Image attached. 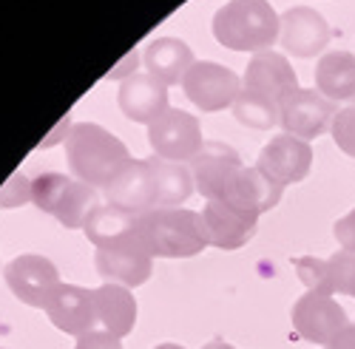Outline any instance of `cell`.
<instances>
[{"instance_id": "cell-13", "label": "cell", "mask_w": 355, "mask_h": 349, "mask_svg": "<svg viewBox=\"0 0 355 349\" xmlns=\"http://www.w3.org/2000/svg\"><path fill=\"white\" fill-rule=\"evenodd\" d=\"M108 205L125 208L131 213H148L157 208V177H154V159H131L120 177H116L105 190Z\"/></svg>"}, {"instance_id": "cell-25", "label": "cell", "mask_w": 355, "mask_h": 349, "mask_svg": "<svg viewBox=\"0 0 355 349\" xmlns=\"http://www.w3.org/2000/svg\"><path fill=\"white\" fill-rule=\"evenodd\" d=\"M330 265V284H333V296L344 293L355 298V253L338 250L336 256L327 258Z\"/></svg>"}, {"instance_id": "cell-32", "label": "cell", "mask_w": 355, "mask_h": 349, "mask_svg": "<svg viewBox=\"0 0 355 349\" xmlns=\"http://www.w3.org/2000/svg\"><path fill=\"white\" fill-rule=\"evenodd\" d=\"M202 349H236V346H230V343H225V341L216 338V341H211V343H205Z\"/></svg>"}, {"instance_id": "cell-23", "label": "cell", "mask_w": 355, "mask_h": 349, "mask_svg": "<svg viewBox=\"0 0 355 349\" xmlns=\"http://www.w3.org/2000/svg\"><path fill=\"white\" fill-rule=\"evenodd\" d=\"M154 177H157V208H176L193 193V173L180 162H168L154 156Z\"/></svg>"}, {"instance_id": "cell-5", "label": "cell", "mask_w": 355, "mask_h": 349, "mask_svg": "<svg viewBox=\"0 0 355 349\" xmlns=\"http://www.w3.org/2000/svg\"><path fill=\"white\" fill-rule=\"evenodd\" d=\"M148 142L157 151L159 159L168 162H182V159H193L202 148V128L196 123V116L180 108H168L162 116L148 125Z\"/></svg>"}, {"instance_id": "cell-4", "label": "cell", "mask_w": 355, "mask_h": 349, "mask_svg": "<svg viewBox=\"0 0 355 349\" xmlns=\"http://www.w3.org/2000/svg\"><path fill=\"white\" fill-rule=\"evenodd\" d=\"M32 202L43 211L51 213L69 230L85 227L97 205V188L85 185L80 179L63 177V173H43L32 182Z\"/></svg>"}, {"instance_id": "cell-30", "label": "cell", "mask_w": 355, "mask_h": 349, "mask_svg": "<svg viewBox=\"0 0 355 349\" xmlns=\"http://www.w3.org/2000/svg\"><path fill=\"white\" fill-rule=\"evenodd\" d=\"M327 349H355V324H347L330 343Z\"/></svg>"}, {"instance_id": "cell-17", "label": "cell", "mask_w": 355, "mask_h": 349, "mask_svg": "<svg viewBox=\"0 0 355 349\" xmlns=\"http://www.w3.org/2000/svg\"><path fill=\"white\" fill-rule=\"evenodd\" d=\"M245 165L239 159L233 148L222 142H208L205 148L191 159V173H193V182L199 188V193L214 202L222 196V190L230 185V179L239 173Z\"/></svg>"}, {"instance_id": "cell-28", "label": "cell", "mask_w": 355, "mask_h": 349, "mask_svg": "<svg viewBox=\"0 0 355 349\" xmlns=\"http://www.w3.org/2000/svg\"><path fill=\"white\" fill-rule=\"evenodd\" d=\"M74 349H123V343H120V338H114V335L97 330V332H88V335L77 338Z\"/></svg>"}, {"instance_id": "cell-6", "label": "cell", "mask_w": 355, "mask_h": 349, "mask_svg": "<svg viewBox=\"0 0 355 349\" xmlns=\"http://www.w3.org/2000/svg\"><path fill=\"white\" fill-rule=\"evenodd\" d=\"M3 276H6V284L15 293V298L28 307H37V310H46L51 296L57 293V287H60V273H57V267L49 258L35 256V253L12 258Z\"/></svg>"}, {"instance_id": "cell-18", "label": "cell", "mask_w": 355, "mask_h": 349, "mask_svg": "<svg viewBox=\"0 0 355 349\" xmlns=\"http://www.w3.org/2000/svg\"><path fill=\"white\" fill-rule=\"evenodd\" d=\"M120 108L128 120L151 125L168 111V85L151 74H134L120 85Z\"/></svg>"}, {"instance_id": "cell-2", "label": "cell", "mask_w": 355, "mask_h": 349, "mask_svg": "<svg viewBox=\"0 0 355 349\" xmlns=\"http://www.w3.org/2000/svg\"><path fill=\"white\" fill-rule=\"evenodd\" d=\"M66 145V156H69V168L74 170V177L92 188H108L120 170L131 162L128 148L116 139L114 134H108L100 125H74Z\"/></svg>"}, {"instance_id": "cell-12", "label": "cell", "mask_w": 355, "mask_h": 349, "mask_svg": "<svg viewBox=\"0 0 355 349\" xmlns=\"http://www.w3.org/2000/svg\"><path fill=\"white\" fill-rule=\"evenodd\" d=\"M295 89H299V77H295L290 60L284 54H273V51L256 54L242 77V91L270 100L276 105H282V100Z\"/></svg>"}, {"instance_id": "cell-1", "label": "cell", "mask_w": 355, "mask_h": 349, "mask_svg": "<svg viewBox=\"0 0 355 349\" xmlns=\"http://www.w3.org/2000/svg\"><path fill=\"white\" fill-rule=\"evenodd\" d=\"M134 236L148 253L159 258H188L208 247L202 213L180 208H154L139 213Z\"/></svg>"}, {"instance_id": "cell-9", "label": "cell", "mask_w": 355, "mask_h": 349, "mask_svg": "<svg viewBox=\"0 0 355 349\" xmlns=\"http://www.w3.org/2000/svg\"><path fill=\"white\" fill-rule=\"evenodd\" d=\"M256 168L279 188L302 182L313 168V148H310V142L293 136V134H276L261 148Z\"/></svg>"}, {"instance_id": "cell-33", "label": "cell", "mask_w": 355, "mask_h": 349, "mask_svg": "<svg viewBox=\"0 0 355 349\" xmlns=\"http://www.w3.org/2000/svg\"><path fill=\"white\" fill-rule=\"evenodd\" d=\"M154 349H185V346H180V343H159V346H154Z\"/></svg>"}, {"instance_id": "cell-14", "label": "cell", "mask_w": 355, "mask_h": 349, "mask_svg": "<svg viewBox=\"0 0 355 349\" xmlns=\"http://www.w3.org/2000/svg\"><path fill=\"white\" fill-rule=\"evenodd\" d=\"M49 321L74 338H83L88 332H97V312H94V296L92 289H83L77 284H60L46 307Z\"/></svg>"}, {"instance_id": "cell-15", "label": "cell", "mask_w": 355, "mask_h": 349, "mask_svg": "<svg viewBox=\"0 0 355 349\" xmlns=\"http://www.w3.org/2000/svg\"><path fill=\"white\" fill-rule=\"evenodd\" d=\"M202 224L208 244L219 250H239L256 236L259 216L233 208L227 202H208L202 211Z\"/></svg>"}, {"instance_id": "cell-10", "label": "cell", "mask_w": 355, "mask_h": 349, "mask_svg": "<svg viewBox=\"0 0 355 349\" xmlns=\"http://www.w3.org/2000/svg\"><path fill=\"white\" fill-rule=\"evenodd\" d=\"M182 89L196 108L222 111L233 108V102L239 100L242 80L219 63H193V69L182 80Z\"/></svg>"}, {"instance_id": "cell-3", "label": "cell", "mask_w": 355, "mask_h": 349, "mask_svg": "<svg viewBox=\"0 0 355 349\" xmlns=\"http://www.w3.org/2000/svg\"><path fill=\"white\" fill-rule=\"evenodd\" d=\"M282 35V17L268 0H230L214 15V37L233 51H270Z\"/></svg>"}, {"instance_id": "cell-7", "label": "cell", "mask_w": 355, "mask_h": 349, "mask_svg": "<svg viewBox=\"0 0 355 349\" xmlns=\"http://www.w3.org/2000/svg\"><path fill=\"white\" fill-rule=\"evenodd\" d=\"M282 111V128L284 134H293L304 142L321 136L327 128H333V120H336V105L318 94L315 89H295L293 94H287L279 105Z\"/></svg>"}, {"instance_id": "cell-24", "label": "cell", "mask_w": 355, "mask_h": 349, "mask_svg": "<svg viewBox=\"0 0 355 349\" xmlns=\"http://www.w3.org/2000/svg\"><path fill=\"white\" fill-rule=\"evenodd\" d=\"M233 116L242 125L256 128V131H268V128H273V125L282 123V111H279L276 102L261 100V97L248 94V91H242L239 100L233 102Z\"/></svg>"}, {"instance_id": "cell-27", "label": "cell", "mask_w": 355, "mask_h": 349, "mask_svg": "<svg viewBox=\"0 0 355 349\" xmlns=\"http://www.w3.org/2000/svg\"><path fill=\"white\" fill-rule=\"evenodd\" d=\"M26 199H32V182L26 177H12L6 182V188L0 190V208H15V205H23Z\"/></svg>"}, {"instance_id": "cell-16", "label": "cell", "mask_w": 355, "mask_h": 349, "mask_svg": "<svg viewBox=\"0 0 355 349\" xmlns=\"http://www.w3.org/2000/svg\"><path fill=\"white\" fill-rule=\"evenodd\" d=\"M333 32L327 20H324L315 9L307 6H293L282 15V48L293 57H315L330 43Z\"/></svg>"}, {"instance_id": "cell-19", "label": "cell", "mask_w": 355, "mask_h": 349, "mask_svg": "<svg viewBox=\"0 0 355 349\" xmlns=\"http://www.w3.org/2000/svg\"><path fill=\"white\" fill-rule=\"evenodd\" d=\"M94 296V312H97V330L125 338L137 324V301L131 289L123 284H103L92 289Z\"/></svg>"}, {"instance_id": "cell-29", "label": "cell", "mask_w": 355, "mask_h": 349, "mask_svg": "<svg viewBox=\"0 0 355 349\" xmlns=\"http://www.w3.org/2000/svg\"><path fill=\"white\" fill-rule=\"evenodd\" d=\"M333 233H336V239H338L341 250L355 253V211H349L344 219H338L336 227H333Z\"/></svg>"}, {"instance_id": "cell-31", "label": "cell", "mask_w": 355, "mask_h": 349, "mask_svg": "<svg viewBox=\"0 0 355 349\" xmlns=\"http://www.w3.org/2000/svg\"><path fill=\"white\" fill-rule=\"evenodd\" d=\"M134 69H137V51H131L120 66L111 69V74H108V77H125V80H128V77H134Z\"/></svg>"}, {"instance_id": "cell-8", "label": "cell", "mask_w": 355, "mask_h": 349, "mask_svg": "<svg viewBox=\"0 0 355 349\" xmlns=\"http://www.w3.org/2000/svg\"><path fill=\"white\" fill-rule=\"evenodd\" d=\"M290 321L299 338L313 341L327 346L349 321L344 307L333 296H321V293H304L290 310Z\"/></svg>"}, {"instance_id": "cell-26", "label": "cell", "mask_w": 355, "mask_h": 349, "mask_svg": "<svg viewBox=\"0 0 355 349\" xmlns=\"http://www.w3.org/2000/svg\"><path fill=\"white\" fill-rule=\"evenodd\" d=\"M330 131H333V139H336L338 148H341L347 156L355 159V105H347V108H341V111L336 114Z\"/></svg>"}, {"instance_id": "cell-11", "label": "cell", "mask_w": 355, "mask_h": 349, "mask_svg": "<svg viewBox=\"0 0 355 349\" xmlns=\"http://www.w3.org/2000/svg\"><path fill=\"white\" fill-rule=\"evenodd\" d=\"M97 273L105 278V284H123V287H139L151 278V267H154V256L148 253L139 239L131 236L108 244V247H97L94 256Z\"/></svg>"}, {"instance_id": "cell-22", "label": "cell", "mask_w": 355, "mask_h": 349, "mask_svg": "<svg viewBox=\"0 0 355 349\" xmlns=\"http://www.w3.org/2000/svg\"><path fill=\"white\" fill-rule=\"evenodd\" d=\"M137 216L139 213H131L125 208H116V205H100L92 216L85 222V236L92 244L97 247H108V244H116L128 239L134 233V224H137Z\"/></svg>"}, {"instance_id": "cell-21", "label": "cell", "mask_w": 355, "mask_h": 349, "mask_svg": "<svg viewBox=\"0 0 355 349\" xmlns=\"http://www.w3.org/2000/svg\"><path fill=\"white\" fill-rule=\"evenodd\" d=\"M315 91L330 102L355 100V54L333 51L324 54L315 66Z\"/></svg>"}, {"instance_id": "cell-20", "label": "cell", "mask_w": 355, "mask_h": 349, "mask_svg": "<svg viewBox=\"0 0 355 349\" xmlns=\"http://www.w3.org/2000/svg\"><path fill=\"white\" fill-rule=\"evenodd\" d=\"M145 69L162 85H176L193 69V54H191L188 43H182V40L159 37L145 48Z\"/></svg>"}]
</instances>
